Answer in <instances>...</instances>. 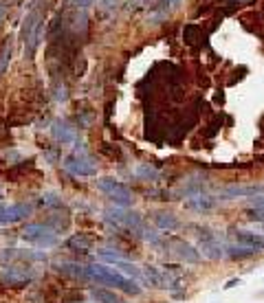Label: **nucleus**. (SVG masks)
<instances>
[{
  "mask_svg": "<svg viewBox=\"0 0 264 303\" xmlns=\"http://www.w3.org/2000/svg\"><path fill=\"white\" fill-rule=\"evenodd\" d=\"M86 275H88V281L93 284H101V286H110V288H117L126 295L136 297L141 292V286L136 284L134 279L121 275L119 270H115L113 266H104V264H93L86 266Z\"/></svg>",
  "mask_w": 264,
  "mask_h": 303,
  "instance_id": "obj_1",
  "label": "nucleus"
},
{
  "mask_svg": "<svg viewBox=\"0 0 264 303\" xmlns=\"http://www.w3.org/2000/svg\"><path fill=\"white\" fill-rule=\"evenodd\" d=\"M42 31H44V22L40 18V13L29 11L22 27H20V40L24 44V58L27 60H31L35 55V51H38L40 40H42Z\"/></svg>",
  "mask_w": 264,
  "mask_h": 303,
  "instance_id": "obj_2",
  "label": "nucleus"
},
{
  "mask_svg": "<svg viewBox=\"0 0 264 303\" xmlns=\"http://www.w3.org/2000/svg\"><path fill=\"white\" fill-rule=\"evenodd\" d=\"M20 238L24 240L27 244H33L38 248H51L60 242V238L55 235V231L49 227V224H38V222H31L22 229Z\"/></svg>",
  "mask_w": 264,
  "mask_h": 303,
  "instance_id": "obj_3",
  "label": "nucleus"
},
{
  "mask_svg": "<svg viewBox=\"0 0 264 303\" xmlns=\"http://www.w3.org/2000/svg\"><path fill=\"white\" fill-rule=\"evenodd\" d=\"M97 189L104 191L106 196L115 202V207H121V209H128L132 204V191L128 189V184L115 181V178L106 176V178H99L97 181Z\"/></svg>",
  "mask_w": 264,
  "mask_h": 303,
  "instance_id": "obj_4",
  "label": "nucleus"
},
{
  "mask_svg": "<svg viewBox=\"0 0 264 303\" xmlns=\"http://www.w3.org/2000/svg\"><path fill=\"white\" fill-rule=\"evenodd\" d=\"M104 220H108L110 224L119 229H130V231H139L143 227V220L136 211H130V209H121V207H108L104 211Z\"/></svg>",
  "mask_w": 264,
  "mask_h": 303,
  "instance_id": "obj_5",
  "label": "nucleus"
},
{
  "mask_svg": "<svg viewBox=\"0 0 264 303\" xmlns=\"http://www.w3.org/2000/svg\"><path fill=\"white\" fill-rule=\"evenodd\" d=\"M64 169L73 176L79 178H88L97 174V163L93 158H88L86 154H70V156L64 158Z\"/></svg>",
  "mask_w": 264,
  "mask_h": 303,
  "instance_id": "obj_6",
  "label": "nucleus"
},
{
  "mask_svg": "<svg viewBox=\"0 0 264 303\" xmlns=\"http://www.w3.org/2000/svg\"><path fill=\"white\" fill-rule=\"evenodd\" d=\"M31 204L27 202H16V204H0V227H7V224H16L22 222L24 218L31 215Z\"/></svg>",
  "mask_w": 264,
  "mask_h": 303,
  "instance_id": "obj_7",
  "label": "nucleus"
},
{
  "mask_svg": "<svg viewBox=\"0 0 264 303\" xmlns=\"http://www.w3.org/2000/svg\"><path fill=\"white\" fill-rule=\"evenodd\" d=\"M198 246H200L202 255L209 259H222L227 257L225 253V244H220V240L216 238L211 231L202 229V233H198Z\"/></svg>",
  "mask_w": 264,
  "mask_h": 303,
  "instance_id": "obj_8",
  "label": "nucleus"
},
{
  "mask_svg": "<svg viewBox=\"0 0 264 303\" xmlns=\"http://www.w3.org/2000/svg\"><path fill=\"white\" fill-rule=\"evenodd\" d=\"M167 246H170V250L176 255V257H181L183 261H187V264H198V261H200V253H198V248H194L187 240L170 238L167 240Z\"/></svg>",
  "mask_w": 264,
  "mask_h": 303,
  "instance_id": "obj_9",
  "label": "nucleus"
},
{
  "mask_svg": "<svg viewBox=\"0 0 264 303\" xmlns=\"http://www.w3.org/2000/svg\"><path fill=\"white\" fill-rule=\"evenodd\" d=\"M233 240H236V244L251 248L253 253H262L264 250V235H258V233H253V231L236 229L233 231Z\"/></svg>",
  "mask_w": 264,
  "mask_h": 303,
  "instance_id": "obj_10",
  "label": "nucleus"
},
{
  "mask_svg": "<svg viewBox=\"0 0 264 303\" xmlns=\"http://www.w3.org/2000/svg\"><path fill=\"white\" fill-rule=\"evenodd\" d=\"M51 134L58 143H62V145H68V143H73L75 138H77V132H75V127L70 125V121L66 119H58L51 125Z\"/></svg>",
  "mask_w": 264,
  "mask_h": 303,
  "instance_id": "obj_11",
  "label": "nucleus"
},
{
  "mask_svg": "<svg viewBox=\"0 0 264 303\" xmlns=\"http://www.w3.org/2000/svg\"><path fill=\"white\" fill-rule=\"evenodd\" d=\"M185 207L192 209V211L205 213V211H211V209L216 207V198L209 196V193H205V191H198V193H192V196H187Z\"/></svg>",
  "mask_w": 264,
  "mask_h": 303,
  "instance_id": "obj_12",
  "label": "nucleus"
},
{
  "mask_svg": "<svg viewBox=\"0 0 264 303\" xmlns=\"http://www.w3.org/2000/svg\"><path fill=\"white\" fill-rule=\"evenodd\" d=\"M55 270L62 273L64 277H70V279H75V281H88L86 266L77 264V261H55Z\"/></svg>",
  "mask_w": 264,
  "mask_h": 303,
  "instance_id": "obj_13",
  "label": "nucleus"
},
{
  "mask_svg": "<svg viewBox=\"0 0 264 303\" xmlns=\"http://www.w3.org/2000/svg\"><path fill=\"white\" fill-rule=\"evenodd\" d=\"M0 279H2L4 284L20 286V284H27V281L31 279V273H27V270L20 268V266H4V268L0 270Z\"/></svg>",
  "mask_w": 264,
  "mask_h": 303,
  "instance_id": "obj_14",
  "label": "nucleus"
},
{
  "mask_svg": "<svg viewBox=\"0 0 264 303\" xmlns=\"http://www.w3.org/2000/svg\"><path fill=\"white\" fill-rule=\"evenodd\" d=\"M154 224H156V229H161V231H176L181 227V222H179V218H176L174 213H170V211H159L154 215Z\"/></svg>",
  "mask_w": 264,
  "mask_h": 303,
  "instance_id": "obj_15",
  "label": "nucleus"
},
{
  "mask_svg": "<svg viewBox=\"0 0 264 303\" xmlns=\"http://www.w3.org/2000/svg\"><path fill=\"white\" fill-rule=\"evenodd\" d=\"M66 246H68L73 253H88L90 250V238L84 233H75L68 238V242H66Z\"/></svg>",
  "mask_w": 264,
  "mask_h": 303,
  "instance_id": "obj_16",
  "label": "nucleus"
},
{
  "mask_svg": "<svg viewBox=\"0 0 264 303\" xmlns=\"http://www.w3.org/2000/svg\"><path fill=\"white\" fill-rule=\"evenodd\" d=\"M225 253H227V257H231V259H247V257H251V255H256L251 248L240 246V244H225Z\"/></svg>",
  "mask_w": 264,
  "mask_h": 303,
  "instance_id": "obj_17",
  "label": "nucleus"
},
{
  "mask_svg": "<svg viewBox=\"0 0 264 303\" xmlns=\"http://www.w3.org/2000/svg\"><path fill=\"white\" fill-rule=\"evenodd\" d=\"M93 297L99 303H128L121 299V297H117L113 290H106V288H93Z\"/></svg>",
  "mask_w": 264,
  "mask_h": 303,
  "instance_id": "obj_18",
  "label": "nucleus"
},
{
  "mask_svg": "<svg viewBox=\"0 0 264 303\" xmlns=\"http://www.w3.org/2000/svg\"><path fill=\"white\" fill-rule=\"evenodd\" d=\"M11 53H13V44H11V38L4 42L2 51H0V75L9 68V61H11Z\"/></svg>",
  "mask_w": 264,
  "mask_h": 303,
  "instance_id": "obj_19",
  "label": "nucleus"
},
{
  "mask_svg": "<svg viewBox=\"0 0 264 303\" xmlns=\"http://www.w3.org/2000/svg\"><path fill=\"white\" fill-rule=\"evenodd\" d=\"M40 202H42L44 207H62V198H60L58 193H53V191L42 193V198H40Z\"/></svg>",
  "mask_w": 264,
  "mask_h": 303,
  "instance_id": "obj_20",
  "label": "nucleus"
},
{
  "mask_svg": "<svg viewBox=\"0 0 264 303\" xmlns=\"http://www.w3.org/2000/svg\"><path fill=\"white\" fill-rule=\"evenodd\" d=\"M139 176L143 178V181H154L156 178V172L152 167H148V165H141L139 167Z\"/></svg>",
  "mask_w": 264,
  "mask_h": 303,
  "instance_id": "obj_21",
  "label": "nucleus"
},
{
  "mask_svg": "<svg viewBox=\"0 0 264 303\" xmlns=\"http://www.w3.org/2000/svg\"><path fill=\"white\" fill-rule=\"evenodd\" d=\"M70 2H73L77 9H82V11H84V9H88L90 4L95 2V0H70Z\"/></svg>",
  "mask_w": 264,
  "mask_h": 303,
  "instance_id": "obj_22",
  "label": "nucleus"
},
{
  "mask_svg": "<svg viewBox=\"0 0 264 303\" xmlns=\"http://www.w3.org/2000/svg\"><path fill=\"white\" fill-rule=\"evenodd\" d=\"M181 0H161V4H163L165 9H172V7H176V4H179Z\"/></svg>",
  "mask_w": 264,
  "mask_h": 303,
  "instance_id": "obj_23",
  "label": "nucleus"
},
{
  "mask_svg": "<svg viewBox=\"0 0 264 303\" xmlns=\"http://www.w3.org/2000/svg\"><path fill=\"white\" fill-rule=\"evenodd\" d=\"M238 284H240V279H229V281H227V284H225V290H229V288H236Z\"/></svg>",
  "mask_w": 264,
  "mask_h": 303,
  "instance_id": "obj_24",
  "label": "nucleus"
},
{
  "mask_svg": "<svg viewBox=\"0 0 264 303\" xmlns=\"http://www.w3.org/2000/svg\"><path fill=\"white\" fill-rule=\"evenodd\" d=\"M4 7H7V2H4V0H0V20L4 18V11H7Z\"/></svg>",
  "mask_w": 264,
  "mask_h": 303,
  "instance_id": "obj_25",
  "label": "nucleus"
}]
</instances>
